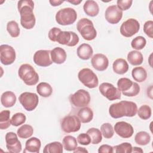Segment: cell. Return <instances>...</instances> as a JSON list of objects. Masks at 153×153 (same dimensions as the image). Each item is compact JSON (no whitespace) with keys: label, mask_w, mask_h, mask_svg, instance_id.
<instances>
[{"label":"cell","mask_w":153,"mask_h":153,"mask_svg":"<svg viewBox=\"0 0 153 153\" xmlns=\"http://www.w3.org/2000/svg\"><path fill=\"white\" fill-rule=\"evenodd\" d=\"M99 153H112L113 147L109 145L104 144L101 145L98 149Z\"/></svg>","instance_id":"obj_46"},{"label":"cell","mask_w":153,"mask_h":153,"mask_svg":"<svg viewBox=\"0 0 153 153\" xmlns=\"http://www.w3.org/2000/svg\"><path fill=\"white\" fill-rule=\"evenodd\" d=\"M87 133L91 138V143L93 145L98 144L102 140V134L100 130L97 128L92 127L87 131Z\"/></svg>","instance_id":"obj_33"},{"label":"cell","mask_w":153,"mask_h":153,"mask_svg":"<svg viewBox=\"0 0 153 153\" xmlns=\"http://www.w3.org/2000/svg\"><path fill=\"white\" fill-rule=\"evenodd\" d=\"M78 57L82 60H88L93 55V50L90 45L84 43L81 44L76 50Z\"/></svg>","instance_id":"obj_22"},{"label":"cell","mask_w":153,"mask_h":153,"mask_svg":"<svg viewBox=\"0 0 153 153\" xmlns=\"http://www.w3.org/2000/svg\"><path fill=\"white\" fill-rule=\"evenodd\" d=\"M114 130L117 135L124 139L131 137L134 133V129L132 126L125 121H118L116 123Z\"/></svg>","instance_id":"obj_18"},{"label":"cell","mask_w":153,"mask_h":153,"mask_svg":"<svg viewBox=\"0 0 153 153\" xmlns=\"http://www.w3.org/2000/svg\"><path fill=\"white\" fill-rule=\"evenodd\" d=\"M63 146L59 142H53L47 144L43 149L44 153H62Z\"/></svg>","instance_id":"obj_31"},{"label":"cell","mask_w":153,"mask_h":153,"mask_svg":"<svg viewBox=\"0 0 153 153\" xmlns=\"http://www.w3.org/2000/svg\"><path fill=\"white\" fill-rule=\"evenodd\" d=\"M62 145L65 150L68 151H74L77 147V140L72 136L67 135L63 137Z\"/></svg>","instance_id":"obj_30"},{"label":"cell","mask_w":153,"mask_h":153,"mask_svg":"<svg viewBox=\"0 0 153 153\" xmlns=\"http://www.w3.org/2000/svg\"><path fill=\"white\" fill-rule=\"evenodd\" d=\"M19 76L27 85H36L39 81V75L33 67L27 63L22 65L18 71Z\"/></svg>","instance_id":"obj_3"},{"label":"cell","mask_w":153,"mask_h":153,"mask_svg":"<svg viewBox=\"0 0 153 153\" xmlns=\"http://www.w3.org/2000/svg\"><path fill=\"white\" fill-rule=\"evenodd\" d=\"M146 44V39L142 36H138L134 38L131 42V46L133 48L137 50H142Z\"/></svg>","instance_id":"obj_39"},{"label":"cell","mask_w":153,"mask_h":153,"mask_svg":"<svg viewBox=\"0 0 153 153\" xmlns=\"http://www.w3.org/2000/svg\"><path fill=\"white\" fill-rule=\"evenodd\" d=\"M78 78L83 85L89 88H94L98 86V78L89 68H84L80 70L78 74Z\"/></svg>","instance_id":"obj_7"},{"label":"cell","mask_w":153,"mask_h":153,"mask_svg":"<svg viewBox=\"0 0 153 153\" xmlns=\"http://www.w3.org/2000/svg\"><path fill=\"white\" fill-rule=\"evenodd\" d=\"M143 152V151L141 148H139V147H136V146H134L133 148H132L131 152H141V153H142Z\"/></svg>","instance_id":"obj_49"},{"label":"cell","mask_w":153,"mask_h":153,"mask_svg":"<svg viewBox=\"0 0 153 153\" xmlns=\"http://www.w3.org/2000/svg\"><path fill=\"white\" fill-rule=\"evenodd\" d=\"M81 121L76 115H68L61 121V128L67 133L76 132L81 128Z\"/></svg>","instance_id":"obj_10"},{"label":"cell","mask_w":153,"mask_h":153,"mask_svg":"<svg viewBox=\"0 0 153 153\" xmlns=\"http://www.w3.org/2000/svg\"><path fill=\"white\" fill-rule=\"evenodd\" d=\"M76 140L79 144L82 145H88L90 143H91V138L87 133L79 134Z\"/></svg>","instance_id":"obj_43"},{"label":"cell","mask_w":153,"mask_h":153,"mask_svg":"<svg viewBox=\"0 0 153 153\" xmlns=\"http://www.w3.org/2000/svg\"><path fill=\"white\" fill-rule=\"evenodd\" d=\"M99 90L100 93L109 100L112 101L121 99V91L111 83H102L99 87Z\"/></svg>","instance_id":"obj_13"},{"label":"cell","mask_w":153,"mask_h":153,"mask_svg":"<svg viewBox=\"0 0 153 153\" xmlns=\"http://www.w3.org/2000/svg\"><path fill=\"white\" fill-rule=\"evenodd\" d=\"M17 136L14 132H8L5 135L6 147L10 152L19 153L22 151V144Z\"/></svg>","instance_id":"obj_16"},{"label":"cell","mask_w":153,"mask_h":153,"mask_svg":"<svg viewBox=\"0 0 153 153\" xmlns=\"http://www.w3.org/2000/svg\"><path fill=\"white\" fill-rule=\"evenodd\" d=\"M16 58V51L13 47L7 44L0 46V60L2 64L10 65L14 62Z\"/></svg>","instance_id":"obj_14"},{"label":"cell","mask_w":153,"mask_h":153,"mask_svg":"<svg viewBox=\"0 0 153 153\" xmlns=\"http://www.w3.org/2000/svg\"><path fill=\"white\" fill-rule=\"evenodd\" d=\"M76 29L85 40H93L97 36V31L94 27L93 23L88 19H81L77 23Z\"/></svg>","instance_id":"obj_4"},{"label":"cell","mask_w":153,"mask_h":153,"mask_svg":"<svg viewBox=\"0 0 153 153\" xmlns=\"http://www.w3.org/2000/svg\"><path fill=\"white\" fill-rule=\"evenodd\" d=\"M26 115L22 112H17L14 114L11 119V124L12 126L17 127L23 124L26 121Z\"/></svg>","instance_id":"obj_41"},{"label":"cell","mask_w":153,"mask_h":153,"mask_svg":"<svg viewBox=\"0 0 153 153\" xmlns=\"http://www.w3.org/2000/svg\"><path fill=\"white\" fill-rule=\"evenodd\" d=\"M50 56L53 63L60 65L66 61L67 55L63 48L57 47L51 50Z\"/></svg>","instance_id":"obj_20"},{"label":"cell","mask_w":153,"mask_h":153,"mask_svg":"<svg viewBox=\"0 0 153 153\" xmlns=\"http://www.w3.org/2000/svg\"><path fill=\"white\" fill-rule=\"evenodd\" d=\"M131 75L134 80L139 82H142L147 78V72L145 68L142 66H138L132 69Z\"/></svg>","instance_id":"obj_28"},{"label":"cell","mask_w":153,"mask_h":153,"mask_svg":"<svg viewBox=\"0 0 153 153\" xmlns=\"http://www.w3.org/2000/svg\"><path fill=\"white\" fill-rule=\"evenodd\" d=\"M77 13L76 11L71 7L64 8L59 10L56 14V22L62 26L71 25L76 20Z\"/></svg>","instance_id":"obj_6"},{"label":"cell","mask_w":153,"mask_h":153,"mask_svg":"<svg viewBox=\"0 0 153 153\" xmlns=\"http://www.w3.org/2000/svg\"><path fill=\"white\" fill-rule=\"evenodd\" d=\"M51 50H39L36 51L33 57L34 63L41 67H47L53 63L50 57Z\"/></svg>","instance_id":"obj_15"},{"label":"cell","mask_w":153,"mask_h":153,"mask_svg":"<svg viewBox=\"0 0 153 153\" xmlns=\"http://www.w3.org/2000/svg\"><path fill=\"white\" fill-rule=\"evenodd\" d=\"M117 86L119 90L126 96L133 97L140 92V86L137 82L127 78H121L118 80Z\"/></svg>","instance_id":"obj_5"},{"label":"cell","mask_w":153,"mask_h":153,"mask_svg":"<svg viewBox=\"0 0 153 153\" xmlns=\"http://www.w3.org/2000/svg\"><path fill=\"white\" fill-rule=\"evenodd\" d=\"M100 131L103 136L106 139H111L114 134V130L112 126L108 123H103L100 126Z\"/></svg>","instance_id":"obj_38"},{"label":"cell","mask_w":153,"mask_h":153,"mask_svg":"<svg viewBox=\"0 0 153 153\" xmlns=\"http://www.w3.org/2000/svg\"><path fill=\"white\" fill-rule=\"evenodd\" d=\"M143 32L150 38H153V22L146 21L143 25Z\"/></svg>","instance_id":"obj_42"},{"label":"cell","mask_w":153,"mask_h":153,"mask_svg":"<svg viewBox=\"0 0 153 153\" xmlns=\"http://www.w3.org/2000/svg\"><path fill=\"white\" fill-rule=\"evenodd\" d=\"M133 3L131 0H118L117 1V6L121 11H125L128 10Z\"/></svg>","instance_id":"obj_44"},{"label":"cell","mask_w":153,"mask_h":153,"mask_svg":"<svg viewBox=\"0 0 153 153\" xmlns=\"http://www.w3.org/2000/svg\"><path fill=\"white\" fill-rule=\"evenodd\" d=\"M151 140V136L148 133L145 131H141L136 133L134 136L135 142L142 146L148 145Z\"/></svg>","instance_id":"obj_34"},{"label":"cell","mask_w":153,"mask_h":153,"mask_svg":"<svg viewBox=\"0 0 153 153\" xmlns=\"http://www.w3.org/2000/svg\"><path fill=\"white\" fill-rule=\"evenodd\" d=\"M36 91L39 96L44 97H48L51 95L53 88L48 83L41 82L36 86Z\"/></svg>","instance_id":"obj_29"},{"label":"cell","mask_w":153,"mask_h":153,"mask_svg":"<svg viewBox=\"0 0 153 153\" xmlns=\"http://www.w3.org/2000/svg\"><path fill=\"white\" fill-rule=\"evenodd\" d=\"M19 100L22 106L27 111H32L38 105L39 98L35 93L24 92L19 97Z\"/></svg>","instance_id":"obj_8"},{"label":"cell","mask_w":153,"mask_h":153,"mask_svg":"<svg viewBox=\"0 0 153 153\" xmlns=\"http://www.w3.org/2000/svg\"><path fill=\"white\" fill-rule=\"evenodd\" d=\"M79 39L76 33L72 31H60L57 34L56 42L68 47H74L79 42Z\"/></svg>","instance_id":"obj_11"},{"label":"cell","mask_w":153,"mask_h":153,"mask_svg":"<svg viewBox=\"0 0 153 153\" xmlns=\"http://www.w3.org/2000/svg\"><path fill=\"white\" fill-rule=\"evenodd\" d=\"M33 133V127L29 124H23L17 130V134L21 139H27L32 136Z\"/></svg>","instance_id":"obj_32"},{"label":"cell","mask_w":153,"mask_h":153,"mask_svg":"<svg viewBox=\"0 0 153 153\" xmlns=\"http://www.w3.org/2000/svg\"><path fill=\"white\" fill-rule=\"evenodd\" d=\"M137 111V106L131 101L122 100L110 105L109 113L113 118H120L123 117H134Z\"/></svg>","instance_id":"obj_2"},{"label":"cell","mask_w":153,"mask_h":153,"mask_svg":"<svg viewBox=\"0 0 153 153\" xmlns=\"http://www.w3.org/2000/svg\"><path fill=\"white\" fill-rule=\"evenodd\" d=\"M90 95L89 93L84 90L79 89L69 97L71 103L76 108H83L87 106L90 102Z\"/></svg>","instance_id":"obj_9"},{"label":"cell","mask_w":153,"mask_h":153,"mask_svg":"<svg viewBox=\"0 0 153 153\" xmlns=\"http://www.w3.org/2000/svg\"><path fill=\"white\" fill-rule=\"evenodd\" d=\"M74 153H76V152H88V151L84 148H82V147H80V146H77L76 148V149L74 151Z\"/></svg>","instance_id":"obj_48"},{"label":"cell","mask_w":153,"mask_h":153,"mask_svg":"<svg viewBox=\"0 0 153 153\" xmlns=\"http://www.w3.org/2000/svg\"><path fill=\"white\" fill-rule=\"evenodd\" d=\"M112 69L115 73L123 75L128 70V65L127 61L122 58L116 59L112 64Z\"/></svg>","instance_id":"obj_25"},{"label":"cell","mask_w":153,"mask_h":153,"mask_svg":"<svg viewBox=\"0 0 153 153\" xmlns=\"http://www.w3.org/2000/svg\"><path fill=\"white\" fill-rule=\"evenodd\" d=\"M91 63L96 70L98 71H104L108 67L109 60L105 54L97 53L91 57Z\"/></svg>","instance_id":"obj_19"},{"label":"cell","mask_w":153,"mask_h":153,"mask_svg":"<svg viewBox=\"0 0 153 153\" xmlns=\"http://www.w3.org/2000/svg\"><path fill=\"white\" fill-rule=\"evenodd\" d=\"M41 146V140L37 137H33L27 139L25 143V149L23 152L39 153Z\"/></svg>","instance_id":"obj_21"},{"label":"cell","mask_w":153,"mask_h":153,"mask_svg":"<svg viewBox=\"0 0 153 153\" xmlns=\"http://www.w3.org/2000/svg\"><path fill=\"white\" fill-rule=\"evenodd\" d=\"M61 31V29L59 27H54L53 28H51L49 32H48V38L53 42H56V36L57 35V34L59 33V32Z\"/></svg>","instance_id":"obj_45"},{"label":"cell","mask_w":153,"mask_h":153,"mask_svg":"<svg viewBox=\"0 0 153 153\" xmlns=\"http://www.w3.org/2000/svg\"><path fill=\"white\" fill-rule=\"evenodd\" d=\"M77 117L80 121L82 123H87L90 122L93 118V112L89 107L81 108L78 112Z\"/></svg>","instance_id":"obj_26"},{"label":"cell","mask_w":153,"mask_h":153,"mask_svg":"<svg viewBox=\"0 0 153 153\" xmlns=\"http://www.w3.org/2000/svg\"><path fill=\"white\" fill-rule=\"evenodd\" d=\"M105 17L106 21L110 24H117L122 19L123 11L115 5H110L105 11Z\"/></svg>","instance_id":"obj_17"},{"label":"cell","mask_w":153,"mask_h":153,"mask_svg":"<svg viewBox=\"0 0 153 153\" xmlns=\"http://www.w3.org/2000/svg\"><path fill=\"white\" fill-rule=\"evenodd\" d=\"M68 2L73 4V5H77L78 4H79L81 2H82V0H73V1H68Z\"/></svg>","instance_id":"obj_50"},{"label":"cell","mask_w":153,"mask_h":153,"mask_svg":"<svg viewBox=\"0 0 153 153\" xmlns=\"http://www.w3.org/2000/svg\"><path fill=\"white\" fill-rule=\"evenodd\" d=\"M18 11L20 15V24L26 29H32L36 23L33 14L34 2L31 0H22L17 3Z\"/></svg>","instance_id":"obj_1"},{"label":"cell","mask_w":153,"mask_h":153,"mask_svg":"<svg viewBox=\"0 0 153 153\" xmlns=\"http://www.w3.org/2000/svg\"><path fill=\"white\" fill-rule=\"evenodd\" d=\"M128 62L133 66L140 65L143 61V57L142 54L137 50H133L130 51L127 54Z\"/></svg>","instance_id":"obj_27"},{"label":"cell","mask_w":153,"mask_h":153,"mask_svg":"<svg viewBox=\"0 0 153 153\" xmlns=\"http://www.w3.org/2000/svg\"><path fill=\"white\" fill-rule=\"evenodd\" d=\"M49 2L50 3V4L52 6L57 7V6L60 5L61 4L63 3L64 1H59V0H57H57H53V1L50 0V1H49Z\"/></svg>","instance_id":"obj_47"},{"label":"cell","mask_w":153,"mask_h":153,"mask_svg":"<svg viewBox=\"0 0 153 153\" xmlns=\"http://www.w3.org/2000/svg\"><path fill=\"white\" fill-rule=\"evenodd\" d=\"M140 29L139 22L133 18H130L124 22L120 27V33L127 38L133 36L137 33Z\"/></svg>","instance_id":"obj_12"},{"label":"cell","mask_w":153,"mask_h":153,"mask_svg":"<svg viewBox=\"0 0 153 153\" xmlns=\"http://www.w3.org/2000/svg\"><path fill=\"white\" fill-rule=\"evenodd\" d=\"M7 30L10 36L13 38L18 37L20 35V28L19 27V25L14 20H11L7 23Z\"/></svg>","instance_id":"obj_36"},{"label":"cell","mask_w":153,"mask_h":153,"mask_svg":"<svg viewBox=\"0 0 153 153\" xmlns=\"http://www.w3.org/2000/svg\"><path fill=\"white\" fill-rule=\"evenodd\" d=\"M83 10L85 13L90 16H96L99 12V7L97 3L93 0L86 1L83 5Z\"/></svg>","instance_id":"obj_23"},{"label":"cell","mask_w":153,"mask_h":153,"mask_svg":"<svg viewBox=\"0 0 153 153\" xmlns=\"http://www.w3.org/2000/svg\"><path fill=\"white\" fill-rule=\"evenodd\" d=\"M1 104L5 108L13 107L16 102V96L11 91L4 92L1 96Z\"/></svg>","instance_id":"obj_24"},{"label":"cell","mask_w":153,"mask_h":153,"mask_svg":"<svg viewBox=\"0 0 153 153\" xmlns=\"http://www.w3.org/2000/svg\"><path fill=\"white\" fill-rule=\"evenodd\" d=\"M137 115L142 120H148L152 114V110L149 106L147 105H142L139 109H137Z\"/></svg>","instance_id":"obj_37"},{"label":"cell","mask_w":153,"mask_h":153,"mask_svg":"<svg viewBox=\"0 0 153 153\" xmlns=\"http://www.w3.org/2000/svg\"><path fill=\"white\" fill-rule=\"evenodd\" d=\"M10 111L8 110H4L0 112V128L5 130L8 128L11 124Z\"/></svg>","instance_id":"obj_35"},{"label":"cell","mask_w":153,"mask_h":153,"mask_svg":"<svg viewBox=\"0 0 153 153\" xmlns=\"http://www.w3.org/2000/svg\"><path fill=\"white\" fill-rule=\"evenodd\" d=\"M132 145L128 142H124L113 146V152L115 153H131Z\"/></svg>","instance_id":"obj_40"}]
</instances>
